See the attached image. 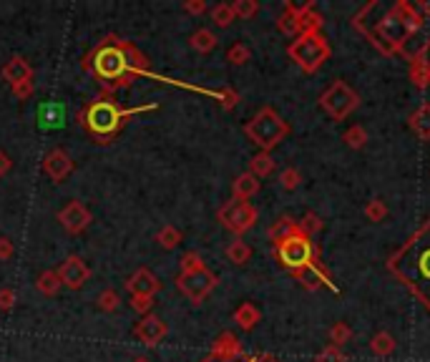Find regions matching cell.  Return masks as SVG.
I'll return each instance as SVG.
<instances>
[{
	"mask_svg": "<svg viewBox=\"0 0 430 362\" xmlns=\"http://www.w3.org/2000/svg\"><path fill=\"white\" fill-rule=\"evenodd\" d=\"M388 269L430 309V219L390 257Z\"/></svg>",
	"mask_w": 430,
	"mask_h": 362,
	"instance_id": "6da1fadb",
	"label": "cell"
},
{
	"mask_svg": "<svg viewBox=\"0 0 430 362\" xmlns=\"http://www.w3.org/2000/svg\"><path fill=\"white\" fill-rule=\"evenodd\" d=\"M380 6L382 16L372 18L370 13L362 8V16H370V26H360V31L375 43L382 53H395V51L403 48V43L408 41L415 33L420 23V16L423 11L415 6H408V3H377Z\"/></svg>",
	"mask_w": 430,
	"mask_h": 362,
	"instance_id": "7a4b0ae2",
	"label": "cell"
},
{
	"mask_svg": "<svg viewBox=\"0 0 430 362\" xmlns=\"http://www.w3.org/2000/svg\"><path fill=\"white\" fill-rule=\"evenodd\" d=\"M287 53H290V58H292L302 71L314 73V71L329 58V46L319 33H302L297 41L290 43Z\"/></svg>",
	"mask_w": 430,
	"mask_h": 362,
	"instance_id": "3957f363",
	"label": "cell"
},
{
	"mask_svg": "<svg viewBox=\"0 0 430 362\" xmlns=\"http://www.w3.org/2000/svg\"><path fill=\"white\" fill-rule=\"evenodd\" d=\"M247 136L255 141L257 146H262L265 151H270L272 146H277L287 133H290V126L282 121V116L272 108H262L250 123H247Z\"/></svg>",
	"mask_w": 430,
	"mask_h": 362,
	"instance_id": "277c9868",
	"label": "cell"
},
{
	"mask_svg": "<svg viewBox=\"0 0 430 362\" xmlns=\"http://www.w3.org/2000/svg\"><path fill=\"white\" fill-rule=\"evenodd\" d=\"M277 259L292 272H302L314 264V247L312 239L302 229L290 234L277 244Z\"/></svg>",
	"mask_w": 430,
	"mask_h": 362,
	"instance_id": "5b68a950",
	"label": "cell"
},
{
	"mask_svg": "<svg viewBox=\"0 0 430 362\" xmlns=\"http://www.w3.org/2000/svg\"><path fill=\"white\" fill-rule=\"evenodd\" d=\"M131 113L138 111L136 108L133 111H123V108H118L111 101H98L93 106H88V111H86V126H88V131L93 136H106L108 139V136H113L121 128L123 118L131 116Z\"/></svg>",
	"mask_w": 430,
	"mask_h": 362,
	"instance_id": "8992f818",
	"label": "cell"
},
{
	"mask_svg": "<svg viewBox=\"0 0 430 362\" xmlns=\"http://www.w3.org/2000/svg\"><path fill=\"white\" fill-rule=\"evenodd\" d=\"M319 103H322V108L334 118V121H345V118L357 108L360 98H357V93L350 88V86L337 81V83L329 86V90H324Z\"/></svg>",
	"mask_w": 430,
	"mask_h": 362,
	"instance_id": "52a82bcc",
	"label": "cell"
},
{
	"mask_svg": "<svg viewBox=\"0 0 430 362\" xmlns=\"http://www.w3.org/2000/svg\"><path fill=\"white\" fill-rule=\"evenodd\" d=\"M420 11H423V16H420L418 28H415V33L403 43V48H400V53L410 61H418L420 56L430 48V8L420 6Z\"/></svg>",
	"mask_w": 430,
	"mask_h": 362,
	"instance_id": "ba28073f",
	"label": "cell"
},
{
	"mask_svg": "<svg viewBox=\"0 0 430 362\" xmlns=\"http://www.w3.org/2000/svg\"><path fill=\"white\" fill-rule=\"evenodd\" d=\"M222 222L224 227L242 234V232H247L257 222V209L250 202H232L229 207L222 209Z\"/></svg>",
	"mask_w": 430,
	"mask_h": 362,
	"instance_id": "9c48e42d",
	"label": "cell"
},
{
	"mask_svg": "<svg viewBox=\"0 0 430 362\" xmlns=\"http://www.w3.org/2000/svg\"><path fill=\"white\" fill-rule=\"evenodd\" d=\"M96 71L98 76H103L106 81H116L126 73V61H123V53L116 48V46H106V48L98 53L96 58Z\"/></svg>",
	"mask_w": 430,
	"mask_h": 362,
	"instance_id": "30bf717a",
	"label": "cell"
},
{
	"mask_svg": "<svg viewBox=\"0 0 430 362\" xmlns=\"http://www.w3.org/2000/svg\"><path fill=\"white\" fill-rule=\"evenodd\" d=\"M214 282H217L214 274H209V272H204V269H197V272H189V274L181 277V289H184L191 299H197L199 302L204 294L212 292Z\"/></svg>",
	"mask_w": 430,
	"mask_h": 362,
	"instance_id": "8fae6325",
	"label": "cell"
},
{
	"mask_svg": "<svg viewBox=\"0 0 430 362\" xmlns=\"http://www.w3.org/2000/svg\"><path fill=\"white\" fill-rule=\"evenodd\" d=\"M38 123L43 128H63L66 123V106L56 101H46L38 108Z\"/></svg>",
	"mask_w": 430,
	"mask_h": 362,
	"instance_id": "7c38bea8",
	"label": "cell"
},
{
	"mask_svg": "<svg viewBox=\"0 0 430 362\" xmlns=\"http://www.w3.org/2000/svg\"><path fill=\"white\" fill-rule=\"evenodd\" d=\"M297 274V279L300 282L304 284V287H309V289H317L319 284H324V287H329L332 292H337V287H334L332 282H329V277L324 274L322 269H317V267H307V269H302V272H295Z\"/></svg>",
	"mask_w": 430,
	"mask_h": 362,
	"instance_id": "4fadbf2b",
	"label": "cell"
},
{
	"mask_svg": "<svg viewBox=\"0 0 430 362\" xmlns=\"http://www.w3.org/2000/svg\"><path fill=\"white\" fill-rule=\"evenodd\" d=\"M257 192H260V181H257L255 174H242L234 181V197H237V202H247Z\"/></svg>",
	"mask_w": 430,
	"mask_h": 362,
	"instance_id": "5bb4252c",
	"label": "cell"
},
{
	"mask_svg": "<svg viewBox=\"0 0 430 362\" xmlns=\"http://www.w3.org/2000/svg\"><path fill=\"white\" fill-rule=\"evenodd\" d=\"M410 128H413L423 141L430 139V103H423V106L413 113V118H410Z\"/></svg>",
	"mask_w": 430,
	"mask_h": 362,
	"instance_id": "9a60e30c",
	"label": "cell"
},
{
	"mask_svg": "<svg viewBox=\"0 0 430 362\" xmlns=\"http://www.w3.org/2000/svg\"><path fill=\"white\" fill-rule=\"evenodd\" d=\"M234 320L239 322V327H245V330H250V327H255L257 322H260V309L255 307V304H242V307L237 309V314H234Z\"/></svg>",
	"mask_w": 430,
	"mask_h": 362,
	"instance_id": "2e32d148",
	"label": "cell"
},
{
	"mask_svg": "<svg viewBox=\"0 0 430 362\" xmlns=\"http://www.w3.org/2000/svg\"><path fill=\"white\" fill-rule=\"evenodd\" d=\"M410 78H413V83L415 86H428L430 83V63L428 61H423V58H418V61H413V66H410Z\"/></svg>",
	"mask_w": 430,
	"mask_h": 362,
	"instance_id": "e0dca14e",
	"label": "cell"
},
{
	"mask_svg": "<svg viewBox=\"0 0 430 362\" xmlns=\"http://www.w3.org/2000/svg\"><path fill=\"white\" fill-rule=\"evenodd\" d=\"M370 347H372V352H375V355L385 357V355H390V352L395 350V342H393V337H390L388 332H380V335L370 342Z\"/></svg>",
	"mask_w": 430,
	"mask_h": 362,
	"instance_id": "ac0fdd59",
	"label": "cell"
},
{
	"mask_svg": "<svg viewBox=\"0 0 430 362\" xmlns=\"http://www.w3.org/2000/svg\"><path fill=\"white\" fill-rule=\"evenodd\" d=\"M227 254H229V259H232L234 264H245V262H250L252 249L245 244V242H234V244L227 249Z\"/></svg>",
	"mask_w": 430,
	"mask_h": 362,
	"instance_id": "d6986e66",
	"label": "cell"
},
{
	"mask_svg": "<svg viewBox=\"0 0 430 362\" xmlns=\"http://www.w3.org/2000/svg\"><path fill=\"white\" fill-rule=\"evenodd\" d=\"M272 169H275V159H272L270 154H260V156H255V161H252L255 176H270Z\"/></svg>",
	"mask_w": 430,
	"mask_h": 362,
	"instance_id": "ffe728a7",
	"label": "cell"
},
{
	"mask_svg": "<svg viewBox=\"0 0 430 362\" xmlns=\"http://www.w3.org/2000/svg\"><path fill=\"white\" fill-rule=\"evenodd\" d=\"M317 362H347V357L342 355L340 347H337V345H329V347H324V350L317 355Z\"/></svg>",
	"mask_w": 430,
	"mask_h": 362,
	"instance_id": "44dd1931",
	"label": "cell"
},
{
	"mask_svg": "<svg viewBox=\"0 0 430 362\" xmlns=\"http://www.w3.org/2000/svg\"><path fill=\"white\" fill-rule=\"evenodd\" d=\"M365 128H360V126H352L350 131L345 133V141H347V146H352V149H360L362 144H365Z\"/></svg>",
	"mask_w": 430,
	"mask_h": 362,
	"instance_id": "7402d4cb",
	"label": "cell"
},
{
	"mask_svg": "<svg viewBox=\"0 0 430 362\" xmlns=\"http://www.w3.org/2000/svg\"><path fill=\"white\" fill-rule=\"evenodd\" d=\"M350 327L345 325V322H337V325L332 327V330H329V337H332V342L334 345H342V342H347L350 340Z\"/></svg>",
	"mask_w": 430,
	"mask_h": 362,
	"instance_id": "603a6c76",
	"label": "cell"
},
{
	"mask_svg": "<svg viewBox=\"0 0 430 362\" xmlns=\"http://www.w3.org/2000/svg\"><path fill=\"white\" fill-rule=\"evenodd\" d=\"M385 212H388V209H385V204H382L380 199L370 202V204H367V209H365V214H367V219H370V222H380V219L385 217Z\"/></svg>",
	"mask_w": 430,
	"mask_h": 362,
	"instance_id": "cb8c5ba5",
	"label": "cell"
},
{
	"mask_svg": "<svg viewBox=\"0 0 430 362\" xmlns=\"http://www.w3.org/2000/svg\"><path fill=\"white\" fill-rule=\"evenodd\" d=\"M232 18H234L232 6H219V8H214V21H217L219 26H229V23H232Z\"/></svg>",
	"mask_w": 430,
	"mask_h": 362,
	"instance_id": "d4e9b609",
	"label": "cell"
},
{
	"mask_svg": "<svg viewBox=\"0 0 430 362\" xmlns=\"http://www.w3.org/2000/svg\"><path fill=\"white\" fill-rule=\"evenodd\" d=\"M194 46H197L199 51H209L214 48V36L207 31H199L197 36H194Z\"/></svg>",
	"mask_w": 430,
	"mask_h": 362,
	"instance_id": "484cf974",
	"label": "cell"
},
{
	"mask_svg": "<svg viewBox=\"0 0 430 362\" xmlns=\"http://www.w3.org/2000/svg\"><path fill=\"white\" fill-rule=\"evenodd\" d=\"M232 11H234V16H239V18H250L257 13V3H247V0H242V3L232 6Z\"/></svg>",
	"mask_w": 430,
	"mask_h": 362,
	"instance_id": "4316f807",
	"label": "cell"
},
{
	"mask_svg": "<svg viewBox=\"0 0 430 362\" xmlns=\"http://www.w3.org/2000/svg\"><path fill=\"white\" fill-rule=\"evenodd\" d=\"M229 61H232V63H245V61H250V48H247V46H234V48L229 51Z\"/></svg>",
	"mask_w": 430,
	"mask_h": 362,
	"instance_id": "83f0119b",
	"label": "cell"
},
{
	"mask_svg": "<svg viewBox=\"0 0 430 362\" xmlns=\"http://www.w3.org/2000/svg\"><path fill=\"white\" fill-rule=\"evenodd\" d=\"M297 184H300V174H297V169H287V171H282V187H285V189H297Z\"/></svg>",
	"mask_w": 430,
	"mask_h": 362,
	"instance_id": "f1b7e54d",
	"label": "cell"
},
{
	"mask_svg": "<svg viewBox=\"0 0 430 362\" xmlns=\"http://www.w3.org/2000/svg\"><path fill=\"white\" fill-rule=\"evenodd\" d=\"M257 362H277L275 357H270V355H262V357H257Z\"/></svg>",
	"mask_w": 430,
	"mask_h": 362,
	"instance_id": "f546056e",
	"label": "cell"
},
{
	"mask_svg": "<svg viewBox=\"0 0 430 362\" xmlns=\"http://www.w3.org/2000/svg\"><path fill=\"white\" fill-rule=\"evenodd\" d=\"M209 362V360H207ZM247 362H257V357H250V360H247Z\"/></svg>",
	"mask_w": 430,
	"mask_h": 362,
	"instance_id": "4dcf8cb0",
	"label": "cell"
}]
</instances>
